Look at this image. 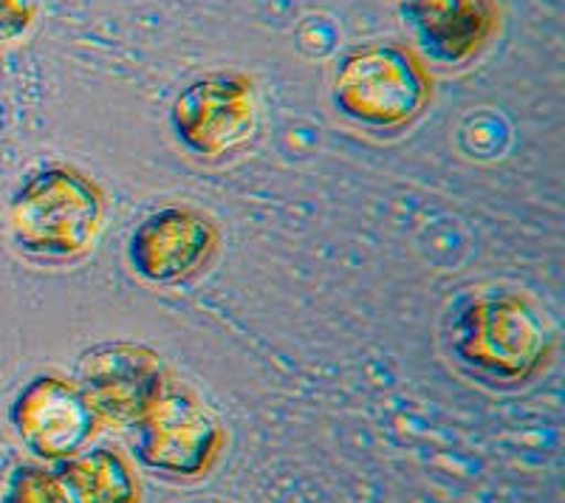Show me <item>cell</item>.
<instances>
[{
    "label": "cell",
    "mask_w": 565,
    "mask_h": 503,
    "mask_svg": "<svg viewBox=\"0 0 565 503\" xmlns=\"http://www.w3.org/2000/svg\"><path fill=\"white\" fill-rule=\"evenodd\" d=\"M170 128L199 159H224L244 148L257 128L255 83L241 72H212L186 83L170 105Z\"/></svg>",
    "instance_id": "5b68a950"
},
{
    "label": "cell",
    "mask_w": 565,
    "mask_h": 503,
    "mask_svg": "<svg viewBox=\"0 0 565 503\" xmlns=\"http://www.w3.org/2000/svg\"><path fill=\"white\" fill-rule=\"evenodd\" d=\"M452 356L492 385H523L546 368L552 320L521 291H483L458 306L450 325Z\"/></svg>",
    "instance_id": "7a4b0ae2"
},
{
    "label": "cell",
    "mask_w": 565,
    "mask_h": 503,
    "mask_svg": "<svg viewBox=\"0 0 565 503\" xmlns=\"http://www.w3.org/2000/svg\"><path fill=\"white\" fill-rule=\"evenodd\" d=\"M105 193L71 164H49L23 179L9 201V235L20 255L43 266L88 258L105 224Z\"/></svg>",
    "instance_id": "6da1fadb"
},
{
    "label": "cell",
    "mask_w": 565,
    "mask_h": 503,
    "mask_svg": "<svg viewBox=\"0 0 565 503\" xmlns=\"http://www.w3.org/2000/svg\"><path fill=\"white\" fill-rule=\"evenodd\" d=\"M14 432L32 456L43 461H68L88 450L99 419L77 385L63 376H34L9 410Z\"/></svg>",
    "instance_id": "ba28073f"
},
{
    "label": "cell",
    "mask_w": 565,
    "mask_h": 503,
    "mask_svg": "<svg viewBox=\"0 0 565 503\" xmlns=\"http://www.w3.org/2000/svg\"><path fill=\"white\" fill-rule=\"evenodd\" d=\"M34 0H0V45L14 43L34 26Z\"/></svg>",
    "instance_id": "7c38bea8"
},
{
    "label": "cell",
    "mask_w": 565,
    "mask_h": 503,
    "mask_svg": "<svg viewBox=\"0 0 565 503\" xmlns=\"http://www.w3.org/2000/svg\"><path fill=\"white\" fill-rule=\"evenodd\" d=\"M430 99V74L416 52L398 43L356 45L337 63L331 77L337 114L376 133L411 128Z\"/></svg>",
    "instance_id": "3957f363"
},
{
    "label": "cell",
    "mask_w": 565,
    "mask_h": 503,
    "mask_svg": "<svg viewBox=\"0 0 565 503\" xmlns=\"http://www.w3.org/2000/svg\"><path fill=\"white\" fill-rule=\"evenodd\" d=\"M0 503H65L57 472L43 467H18L7 478Z\"/></svg>",
    "instance_id": "8fae6325"
},
{
    "label": "cell",
    "mask_w": 565,
    "mask_h": 503,
    "mask_svg": "<svg viewBox=\"0 0 565 503\" xmlns=\"http://www.w3.org/2000/svg\"><path fill=\"white\" fill-rule=\"evenodd\" d=\"M60 490L65 503H136L139 486L128 461L114 450H83L60 461Z\"/></svg>",
    "instance_id": "30bf717a"
},
{
    "label": "cell",
    "mask_w": 565,
    "mask_h": 503,
    "mask_svg": "<svg viewBox=\"0 0 565 503\" xmlns=\"http://www.w3.org/2000/svg\"><path fill=\"white\" fill-rule=\"evenodd\" d=\"M74 385L99 421L134 427L170 385L164 356L148 342L108 340L74 362Z\"/></svg>",
    "instance_id": "277c9868"
},
{
    "label": "cell",
    "mask_w": 565,
    "mask_h": 503,
    "mask_svg": "<svg viewBox=\"0 0 565 503\" xmlns=\"http://www.w3.org/2000/svg\"><path fill=\"white\" fill-rule=\"evenodd\" d=\"M136 459L173 478H199L218 459L224 427L186 387L168 385L134 425Z\"/></svg>",
    "instance_id": "8992f818"
},
{
    "label": "cell",
    "mask_w": 565,
    "mask_h": 503,
    "mask_svg": "<svg viewBox=\"0 0 565 503\" xmlns=\"http://www.w3.org/2000/svg\"><path fill=\"white\" fill-rule=\"evenodd\" d=\"M218 246L221 229L204 210L168 204L136 224L128 238V266L141 283L170 289L199 278Z\"/></svg>",
    "instance_id": "52a82bcc"
},
{
    "label": "cell",
    "mask_w": 565,
    "mask_h": 503,
    "mask_svg": "<svg viewBox=\"0 0 565 503\" xmlns=\"http://www.w3.org/2000/svg\"><path fill=\"white\" fill-rule=\"evenodd\" d=\"M402 18L422 52L444 65L476 60L498 29L492 0H402Z\"/></svg>",
    "instance_id": "9c48e42d"
}]
</instances>
